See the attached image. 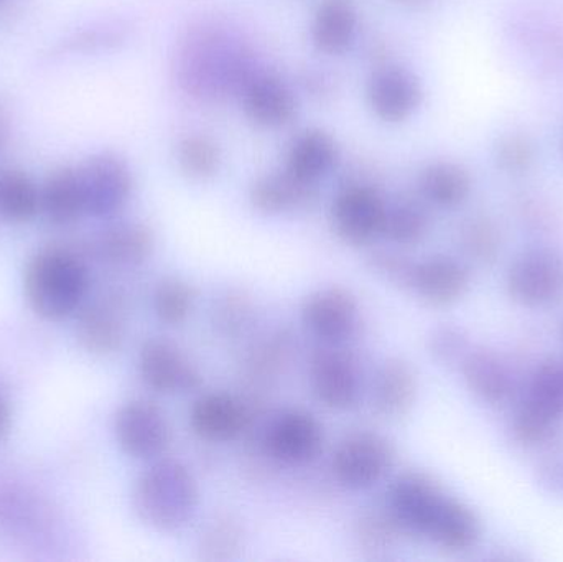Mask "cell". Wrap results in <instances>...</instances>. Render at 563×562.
I'll return each mask as SVG.
<instances>
[{
  "label": "cell",
  "mask_w": 563,
  "mask_h": 562,
  "mask_svg": "<svg viewBox=\"0 0 563 562\" xmlns=\"http://www.w3.org/2000/svg\"><path fill=\"white\" fill-rule=\"evenodd\" d=\"M387 508L404 533L427 538L443 550L468 551L482 538L475 511L420 472H406L393 482Z\"/></svg>",
  "instance_id": "cell-1"
},
{
  "label": "cell",
  "mask_w": 563,
  "mask_h": 562,
  "mask_svg": "<svg viewBox=\"0 0 563 562\" xmlns=\"http://www.w3.org/2000/svg\"><path fill=\"white\" fill-rule=\"evenodd\" d=\"M88 289V266L71 247L49 244L26 263L23 293L33 312L42 319H68L81 309Z\"/></svg>",
  "instance_id": "cell-2"
},
{
  "label": "cell",
  "mask_w": 563,
  "mask_h": 562,
  "mask_svg": "<svg viewBox=\"0 0 563 562\" xmlns=\"http://www.w3.org/2000/svg\"><path fill=\"white\" fill-rule=\"evenodd\" d=\"M200 504L197 478L175 459H158L148 465L132 491V507L142 524L161 533L184 530Z\"/></svg>",
  "instance_id": "cell-3"
},
{
  "label": "cell",
  "mask_w": 563,
  "mask_h": 562,
  "mask_svg": "<svg viewBox=\"0 0 563 562\" xmlns=\"http://www.w3.org/2000/svg\"><path fill=\"white\" fill-rule=\"evenodd\" d=\"M256 71L243 48L213 32L188 40L178 68L185 91L201 99L240 95L244 82Z\"/></svg>",
  "instance_id": "cell-4"
},
{
  "label": "cell",
  "mask_w": 563,
  "mask_h": 562,
  "mask_svg": "<svg viewBox=\"0 0 563 562\" xmlns=\"http://www.w3.org/2000/svg\"><path fill=\"white\" fill-rule=\"evenodd\" d=\"M396 462V449L379 432L356 431L338 442L331 471L347 491H367L379 484Z\"/></svg>",
  "instance_id": "cell-5"
},
{
  "label": "cell",
  "mask_w": 563,
  "mask_h": 562,
  "mask_svg": "<svg viewBox=\"0 0 563 562\" xmlns=\"http://www.w3.org/2000/svg\"><path fill=\"white\" fill-rule=\"evenodd\" d=\"M314 398L333 411L356 408L363 396V373L360 363L341 345H324L314 350L308 366Z\"/></svg>",
  "instance_id": "cell-6"
},
{
  "label": "cell",
  "mask_w": 563,
  "mask_h": 562,
  "mask_svg": "<svg viewBox=\"0 0 563 562\" xmlns=\"http://www.w3.org/2000/svg\"><path fill=\"white\" fill-rule=\"evenodd\" d=\"M508 296L528 309H544L563 296V260L551 250L522 253L506 274Z\"/></svg>",
  "instance_id": "cell-7"
},
{
  "label": "cell",
  "mask_w": 563,
  "mask_h": 562,
  "mask_svg": "<svg viewBox=\"0 0 563 562\" xmlns=\"http://www.w3.org/2000/svg\"><path fill=\"white\" fill-rule=\"evenodd\" d=\"M86 214L112 218L124 210L134 191V177L124 158L112 152L92 155L79 167Z\"/></svg>",
  "instance_id": "cell-8"
},
{
  "label": "cell",
  "mask_w": 563,
  "mask_h": 562,
  "mask_svg": "<svg viewBox=\"0 0 563 562\" xmlns=\"http://www.w3.org/2000/svg\"><path fill=\"white\" fill-rule=\"evenodd\" d=\"M137 368L144 385L161 395H187L203 383L197 363L180 346L157 337L142 343Z\"/></svg>",
  "instance_id": "cell-9"
},
{
  "label": "cell",
  "mask_w": 563,
  "mask_h": 562,
  "mask_svg": "<svg viewBox=\"0 0 563 562\" xmlns=\"http://www.w3.org/2000/svg\"><path fill=\"white\" fill-rule=\"evenodd\" d=\"M387 201L373 185L350 184L331 203L334 231L344 243L364 246L383 236Z\"/></svg>",
  "instance_id": "cell-10"
},
{
  "label": "cell",
  "mask_w": 563,
  "mask_h": 562,
  "mask_svg": "<svg viewBox=\"0 0 563 562\" xmlns=\"http://www.w3.org/2000/svg\"><path fill=\"white\" fill-rule=\"evenodd\" d=\"M114 436L119 448L137 461H154L170 444L167 416L148 399H132L115 412Z\"/></svg>",
  "instance_id": "cell-11"
},
{
  "label": "cell",
  "mask_w": 563,
  "mask_h": 562,
  "mask_svg": "<svg viewBox=\"0 0 563 562\" xmlns=\"http://www.w3.org/2000/svg\"><path fill=\"white\" fill-rule=\"evenodd\" d=\"M300 319L305 329L324 345H343L360 329V304L344 287H323L303 300Z\"/></svg>",
  "instance_id": "cell-12"
},
{
  "label": "cell",
  "mask_w": 563,
  "mask_h": 562,
  "mask_svg": "<svg viewBox=\"0 0 563 562\" xmlns=\"http://www.w3.org/2000/svg\"><path fill=\"white\" fill-rule=\"evenodd\" d=\"M323 441V426L311 412L288 409L267 426L263 444L274 461L303 465L317 459Z\"/></svg>",
  "instance_id": "cell-13"
},
{
  "label": "cell",
  "mask_w": 563,
  "mask_h": 562,
  "mask_svg": "<svg viewBox=\"0 0 563 562\" xmlns=\"http://www.w3.org/2000/svg\"><path fill=\"white\" fill-rule=\"evenodd\" d=\"M423 91L417 76L407 68L380 66L367 82V102L379 121L400 124L416 114Z\"/></svg>",
  "instance_id": "cell-14"
},
{
  "label": "cell",
  "mask_w": 563,
  "mask_h": 562,
  "mask_svg": "<svg viewBox=\"0 0 563 562\" xmlns=\"http://www.w3.org/2000/svg\"><path fill=\"white\" fill-rule=\"evenodd\" d=\"M240 98L244 114L257 128L282 129L297 115L294 91L273 73H254L241 88Z\"/></svg>",
  "instance_id": "cell-15"
},
{
  "label": "cell",
  "mask_w": 563,
  "mask_h": 562,
  "mask_svg": "<svg viewBox=\"0 0 563 562\" xmlns=\"http://www.w3.org/2000/svg\"><path fill=\"white\" fill-rule=\"evenodd\" d=\"M468 289V267L455 257L439 254L413 263L409 290L429 306H453Z\"/></svg>",
  "instance_id": "cell-16"
},
{
  "label": "cell",
  "mask_w": 563,
  "mask_h": 562,
  "mask_svg": "<svg viewBox=\"0 0 563 562\" xmlns=\"http://www.w3.org/2000/svg\"><path fill=\"white\" fill-rule=\"evenodd\" d=\"M190 426L203 441L230 442L247 431L251 411L236 396L207 393L191 406Z\"/></svg>",
  "instance_id": "cell-17"
},
{
  "label": "cell",
  "mask_w": 563,
  "mask_h": 562,
  "mask_svg": "<svg viewBox=\"0 0 563 562\" xmlns=\"http://www.w3.org/2000/svg\"><path fill=\"white\" fill-rule=\"evenodd\" d=\"M128 332L125 307L118 296L99 297L79 313L76 337L92 355L106 356L121 350Z\"/></svg>",
  "instance_id": "cell-18"
},
{
  "label": "cell",
  "mask_w": 563,
  "mask_h": 562,
  "mask_svg": "<svg viewBox=\"0 0 563 562\" xmlns=\"http://www.w3.org/2000/svg\"><path fill=\"white\" fill-rule=\"evenodd\" d=\"M317 184H308L287 170L261 175L250 188L251 207L263 214L294 213L311 207L317 200Z\"/></svg>",
  "instance_id": "cell-19"
},
{
  "label": "cell",
  "mask_w": 563,
  "mask_h": 562,
  "mask_svg": "<svg viewBox=\"0 0 563 562\" xmlns=\"http://www.w3.org/2000/svg\"><path fill=\"white\" fill-rule=\"evenodd\" d=\"M466 388L483 405L499 408L515 395V378L505 362L488 350H470L462 360Z\"/></svg>",
  "instance_id": "cell-20"
},
{
  "label": "cell",
  "mask_w": 563,
  "mask_h": 562,
  "mask_svg": "<svg viewBox=\"0 0 563 562\" xmlns=\"http://www.w3.org/2000/svg\"><path fill=\"white\" fill-rule=\"evenodd\" d=\"M360 32V13L351 0H323L311 20V43L318 52L340 56L350 52Z\"/></svg>",
  "instance_id": "cell-21"
},
{
  "label": "cell",
  "mask_w": 563,
  "mask_h": 562,
  "mask_svg": "<svg viewBox=\"0 0 563 562\" xmlns=\"http://www.w3.org/2000/svg\"><path fill=\"white\" fill-rule=\"evenodd\" d=\"M419 379L416 370L400 359H389L377 368L373 379V406L387 419L406 416L416 405Z\"/></svg>",
  "instance_id": "cell-22"
},
{
  "label": "cell",
  "mask_w": 563,
  "mask_h": 562,
  "mask_svg": "<svg viewBox=\"0 0 563 562\" xmlns=\"http://www.w3.org/2000/svg\"><path fill=\"white\" fill-rule=\"evenodd\" d=\"M91 253L112 266H139L154 253V231L139 221H124L102 230L92 241Z\"/></svg>",
  "instance_id": "cell-23"
},
{
  "label": "cell",
  "mask_w": 563,
  "mask_h": 562,
  "mask_svg": "<svg viewBox=\"0 0 563 562\" xmlns=\"http://www.w3.org/2000/svg\"><path fill=\"white\" fill-rule=\"evenodd\" d=\"M40 211L55 227H71L85 217L79 168L66 165L49 172L40 188Z\"/></svg>",
  "instance_id": "cell-24"
},
{
  "label": "cell",
  "mask_w": 563,
  "mask_h": 562,
  "mask_svg": "<svg viewBox=\"0 0 563 562\" xmlns=\"http://www.w3.org/2000/svg\"><path fill=\"white\" fill-rule=\"evenodd\" d=\"M340 151L336 142L320 129L300 132L288 145L285 170L308 184H317L336 167Z\"/></svg>",
  "instance_id": "cell-25"
},
{
  "label": "cell",
  "mask_w": 563,
  "mask_h": 562,
  "mask_svg": "<svg viewBox=\"0 0 563 562\" xmlns=\"http://www.w3.org/2000/svg\"><path fill=\"white\" fill-rule=\"evenodd\" d=\"M472 188L468 170L455 162H433L420 172V195L427 203L442 210L462 207L468 200Z\"/></svg>",
  "instance_id": "cell-26"
},
{
  "label": "cell",
  "mask_w": 563,
  "mask_h": 562,
  "mask_svg": "<svg viewBox=\"0 0 563 562\" xmlns=\"http://www.w3.org/2000/svg\"><path fill=\"white\" fill-rule=\"evenodd\" d=\"M40 213V188L19 168L0 172V218L7 223H29Z\"/></svg>",
  "instance_id": "cell-27"
},
{
  "label": "cell",
  "mask_w": 563,
  "mask_h": 562,
  "mask_svg": "<svg viewBox=\"0 0 563 562\" xmlns=\"http://www.w3.org/2000/svg\"><path fill=\"white\" fill-rule=\"evenodd\" d=\"M561 422L562 418H559L554 411L545 408L532 396L526 395L512 415V438L522 448H541L555 438Z\"/></svg>",
  "instance_id": "cell-28"
},
{
  "label": "cell",
  "mask_w": 563,
  "mask_h": 562,
  "mask_svg": "<svg viewBox=\"0 0 563 562\" xmlns=\"http://www.w3.org/2000/svg\"><path fill=\"white\" fill-rule=\"evenodd\" d=\"M430 230V220L423 207L417 201L399 200L387 203L383 236L397 246H417L426 240Z\"/></svg>",
  "instance_id": "cell-29"
},
{
  "label": "cell",
  "mask_w": 563,
  "mask_h": 562,
  "mask_svg": "<svg viewBox=\"0 0 563 562\" xmlns=\"http://www.w3.org/2000/svg\"><path fill=\"white\" fill-rule=\"evenodd\" d=\"M244 537L243 525L234 515H218L205 527L198 541V553L205 561L234 560L243 551Z\"/></svg>",
  "instance_id": "cell-30"
},
{
  "label": "cell",
  "mask_w": 563,
  "mask_h": 562,
  "mask_svg": "<svg viewBox=\"0 0 563 562\" xmlns=\"http://www.w3.org/2000/svg\"><path fill=\"white\" fill-rule=\"evenodd\" d=\"M221 161L220 145L208 135L188 134L178 142V167L191 180H210L220 172Z\"/></svg>",
  "instance_id": "cell-31"
},
{
  "label": "cell",
  "mask_w": 563,
  "mask_h": 562,
  "mask_svg": "<svg viewBox=\"0 0 563 562\" xmlns=\"http://www.w3.org/2000/svg\"><path fill=\"white\" fill-rule=\"evenodd\" d=\"M197 302L194 286L180 277H165L155 286L152 307L155 316L165 326H181L191 316Z\"/></svg>",
  "instance_id": "cell-32"
},
{
  "label": "cell",
  "mask_w": 563,
  "mask_h": 562,
  "mask_svg": "<svg viewBox=\"0 0 563 562\" xmlns=\"http://www.w3.org/2000/svg\"><path fill=\"white\" fill-rule=\"evenodd\" d=\"M460 243L466 256L479 264L495 263L501 253V233L485 217L472 218L463 224Z\"/></svg>",
  "instance_id": "cell-33"
},
{
  "label": "cell",
  "mask_w": 563,
  "mask_h": 562,
  "mask_svg": "<svg viewBox=\"0 0 563 562\" xmlns=\"http://www.w3.org/2000/svg\"><path fill=\"white\" fill-rule=\"evenodd\" d=\"M402 533V528L387 507L366 511L356 524L357 543L371 553L390 550Z\"/></svg>",
  "instance_id": "cell-34"
},
{
  "label": "cell",
  "mask_w": 563,
  "mask_h": 562,
  "mask_svg": "<svg viewBox=\"0 0 563 562\" xmlns=\"http://www.w3.org/2000/svg\"><path fill=\"white\" fill-rule=\"evenodd\" d=\"M528 395L563 419V359L541 363L529 383Z\"/></svg>",
  "instance_id": "cell-35"
},
{
  "label": "cell",
  "mask_w": 563,
  "mask_h": 562,
  "mask_svg": "<svg viewBox=\"0 0 563 562\" xmlns=\"http://www.w3.org/2000/svg\"><path fill=\"white\" fill-rule=\"evenodd\" d=\"M427 346H429L430 355L443 365L462 363L466 353L470 352L468 337H466L465 330L455 326H442L433 330Z\"/></svg>",
  "instance_id": "cell-36"
},
{
  "label": "cell",
  "mask_w": 563,
  "mask_h": 562,
  "mask_svg": "<svg viewBox=\"0 0 563 562\" xmlns=\"http://www.w3.org/2000/svg\"><path fill=\"white\" fill-rule=\"evenodd\" d=\"M496 162L506 174H525L534 162V147L522 135H506L496 147Z\"/></svg>",
  "instance_id": "cell-37"
},
{
  "label": "cell",
  "mask_w": 563,
  "mask_h": 562,
  "mask_svg": "<svg viewBox=\"0 0 563 562\" xmlns=\"http://www.w3.org/2000/svg\"><path fill=\"white\" fill-rule=\"evenodd\" d=\"M413 263L416 261L394 253V251H376L367 256V266L377 276L384 277L389 283L409 289L410 276H412Z\"/></svg>",
  "instance_id": "cell-38"
},
{
  "label": "cell",
  "mask_w": 563,
  "mask_h": 562,
  "mask_svg": "<svg viewBox=\"0 0 563 562\" xmlns=\"http://www.w3.org/2000/svg\"><path fill=\"white\" fill-rule=\"evenodd\" d=\"M288 353H290L288 340L285 337H276V340L266 343L260 352H256L253 366L260 370V372H274V370L279 368L280 363H285Z\"/></svg>",
  "instance_id": "cell-39"
},
{
  "label": "cell",
  "mask_w": 563,
  "mask_h": 562,
  "mask_svg": "<svg viewBox=\"0 0 563 562\" xmlns=\"http://www.w3.org/2000/svg\"><path fill=\"white\" fill-rule=\"evenodd\" d=\"M7 428H9V406H7L5 399L0 396V441L5 436Z\"/></svg>",
  "instance_id": "cell-40"
},
{
  "label": "cell",
  "mask_w": 563,
  "mask_h": 562,
  "mask_svg": "<svg viewBox=\"0 0 563 562\" xmlns=\"http://www.w3.org/2000/svg\"><path fill=\"white\" fill-rule=\"evenodd\" d=\"M7 135H9V121H7L5 111H3L2 106H0V151H2L3 145H5Z\"/></svg>",
  "instance_id": "cell-41"
},
{
  "label": "cell",
  "mask_w": 563,
  "mask_h": 562,
  "mask_svg": "<svg viewBox=\"0 0 563 562\" xmlns=\"http://www.w3.org/2000/svg\"><path fill=\"white\" fill-rule=\"evenodd\" d=\"M396 2L404 7H420L429 2V0H396Z\"/></svg>",
  "instance_id": "cell-42"
},
{
  "label": "cell",
  "mask_w": 563,
  "mask_h": 562,
  "mask_svg": "<svg viewBox=\"0 0 563 562\" xmlns=\"http://www.w3.org/2000/svg\"><path fill=\"white\" fill-rule=\"evenodd\" d=\"M562 339H563V323H562Z\"/></svg>",
  "instance_id": "cell-43"
}]
</instances>
